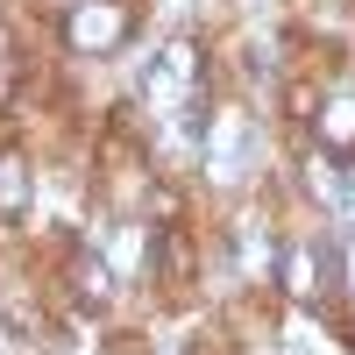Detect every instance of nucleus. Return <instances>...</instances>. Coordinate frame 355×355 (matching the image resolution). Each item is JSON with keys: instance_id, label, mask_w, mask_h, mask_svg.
I'll return each mask as SVG.
<instances>
[{"instance_id": "obj_1", "label": "nucleus", "mask_w": 355, "mask_h": 355, "mask_svg": "<svg viewBox=\"0 0 355 355\" xmlns=\"http://www.w3.org/2000/svg\"><path fill=\"white\" fill-rule=\"evenodd\" d=\"M128 8H114V0H78L71 8V21H64V36H71V50L78 57H107V50H121L128 43Z\"/></svg>"}, {"instance_id": "obj_3", "label": "nucleus", "mask_w": 355, "mask_h": 355, "mask_svg": "<svg viewBox=\"0 0 355 355\" xmlns=\"http://www.w3.org/2000/svg\"><path fill=\"white\" fill-rule=\"evenodd\" d=\"M284 291H299V299L313 291V249H291L284 256Z\"/></svg>"}, {"instance_id": "obj_2", "label": "nucleus", "mask_w": 355, "mask_h": 355, "mask_svg": "<svg viewBox=\"0 0 355 355\" xmlns=\"http://www.w3.org/2000/svg\"><path fill=\"white\" fill-rule=\"evenodd\" d=\"M21 199H28V171H21V157H0V214H21Z\"/></svg>"}]
</instances>
